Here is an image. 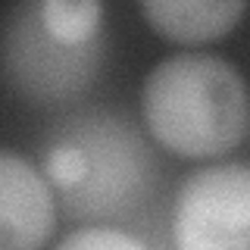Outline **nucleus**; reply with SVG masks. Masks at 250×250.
I'll list each match as a JSON object with an SVG mask.
<instances>
[{
    "mask_svg": "<svg viewBox=\"0 0 250 250\" xmlns=\"http://www.w3.org/2000/svg\"><path fill=\"white\" fill-rule=\"evenodd\" d=\"M41 172L69 216L97 225L131 219L156 185L147 141L109 109L62 119L44 141Z\"/></svg>",
    "mask_w": 250,
    "mask_h": 250,
    "instance_id": "f257e3e1",
    "label": "nucleus"
},
{
    "mask_svg": "<svg viewBox=\"0 0 250 250\" xmlns=\"http://www.w3.org/2000/svg\"><path fill=\"white\" fill-rule=\"evenodd\" d=\"M141 116L153 141L178 156H219L241 144L250 97L238 66L213 53H172L147 72Z\"/></svg>",
    "mask_w": 250,
    "mask_h": 250,
    "instance_id": "f03ea898",
    "label": "nucleus"
},
{
    "mask_svg": "<svg viewBox=\"0 0 250 250\" xmlns=\"http://www.w3.org/2000/svg\"><path fill=\"white\" fill-rule=\"evenodd\" d=\"M0 62L6 78L38 104L78 97L104 62V38L69 44L44 25L38 3H19L0 35Z\"/></svg>",
    "mask_w": 250,
    "mask_h": 250,
    "instance_id": "7ed1b4c3",
    "label": "nucleus"
},
{
    "mask_svg": "<svg viewBox=\"0 0 250 250\" xmlns=\"http://www.w3.org/2000/svg\"><path fill=\"white\" fill-rule=\"evenodd\" d=\"M175 250H250V163L188 175L172 209Z\"/></svg>",
    "mask_w": 250,
    "mask_h": 250,
    "instance_id": "20e7f679",
    "label": "nucleus"
},
{
    "mask_svg": "<svg viewBox=\"0 0 250 250\" xmlns=\"http://www.w3.org/2000/svg\"><path fill=\"white\" fill-rule=\"evenodd\" d=\"M57 225V197L44 172L0 150V250H41Z\"/></svg>",
    "mask_w": 250,
    "mask_h": 250,
    "instance_id": "39448f33",
    "label": "nucleus"
},
{
    "mask_svg": "<svg viewBox=\"0 0 250 250\" xmlns=\"http://www.w3.org/2000/svg\"><path fill=\"white\" fill-rule=\"evenodd\" d=\"M247 13L241 0H150L141 3V16L153 31L175 44H207L229 35Z\"/></svg>",
    "mask_w": 250,
    "mask_h": 250,
    "instance_id": "423d86ee",
    "label": "nucleus"
},
{
    "mask_svg": "<svg viewBox=\"0 0 250 250\" xmlns=\"http://www.w3.org/2000/svg\"><path fill=\"white\" fill-rule=\"evenodd\" d=\"M53 250H150V247L122 229L88 225V229H75L72 234H66Z\"/></svg>",
    "mask_w": 250,
    "mask_h": 250,
    "instance_id": "0eeeda50",
    "label": "nucleus"
}]
</instances>
